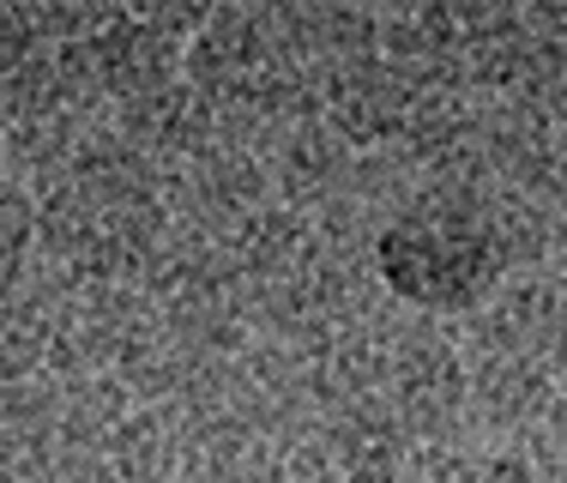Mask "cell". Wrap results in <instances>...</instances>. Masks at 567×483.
Listing matches in <instances>:
<instances>
[{
	"instance_id": "cell-2",
	"label": "cell",
	"mask_w": 567,
	"mask_h": 483,
	"mask_svg": "<svg viewBox=\"0 0 567 483\" xmlns=\"http://www.w3.org/2000/svg\"><path fill=\"white\" fill-rule=\"evenodd\" d=\"M386 399L399 405L404 429L423 448H447V435L465 423L471 405V357L447 320L416 315L411 327L393 332V387H386Z\"/></svg>"
},
{
	"instance_id": "cell-6",
	"label": "cell",
	"mask_w": 567,
	"mask_h": 483,
	"mask_svg": "<svg viewBox=\"0 0 567 483\" xmlns=\"http://www.w3.org/2000/svg\"><path fill=\"white\" fill-rule=\"evenodd\" d=\"M49 483H121L110 472V460L103 453H61V465H55V477Z\"/></svg>"
},
{
	"instance_id": "cell-3",
	"label": "cell",
	"mask_w": 567,
	"mask_h": 483,
	"mask_svg": "<svg viewBox=\"0 0 567 483\" xmlns=\"http://www.w3.org/2000/svg\"><path fill=\"white\" fill-rule=\"evenodd\" d=\"M350 164V145L332 133V121H308V127L284 133L272 152V182L284 194V206H302V199H332L339 176Z\"/></svg>"
},
{
	"instance_id": "cell-1",
	"label": "cell",
	"mask_w": 567,
	"mask_h": 483,
	"mask_svg": "<svg viewBox=\"0 0 567 483\" xmlns=\"http://www.w3.org/2000/svg\"><path fill=\"white\" fill-rule=\"evenodd\" d=\"M381 290L416 315L465 320L507 285V260L489 230V194L435 187L411 194L369 242Z\"/></svg>"
},
{
	"instance_id": "cell-4",
	"label": "cell",
	"mask_w": 567,
	"mask_h": 483,
	"mask_svg": "<svg viewBox=\"0 0 567 483\" xmlns=\"http://www.w3.org/2000/svg\"><path fill=\"white\" fill-rule=\"evenodd\" d=\"M103 460H110V472L121 483H175V465H182V435H175V423L157 405H140L110 435Z\"/></svg>"
},
{
	"instance_id": "cell-7",
	"label": "cell",
	"mask_w": 567,
	"mask_h": 483,
	"mask_svg": "<svg viewBox=\"0 0 567 483\" xmlns=\"http://www.w3.org/2000/svg\"><path fill=\"white\" fill-rule=\"evenodd\" d=\"M549 278H556V290H561V302H567V236H561L556 260H549Z\"/></svg>"
},
{
	"instance_id": "cell-5",
	"label": "cell",
	"mask_w": 567,
	"mask_h": 483,
	"mask_svg": "<svg viewBox=\"0 0 567 483\" xmlns=\"http://www.w3.org/2000/svg\"><path fill=\"white\" fill-rule=\"evenodd\" d=\"M411 483H489V465H483V453L447 441V448H423V453H416Z\"/></svg>"
}]
</instances>
